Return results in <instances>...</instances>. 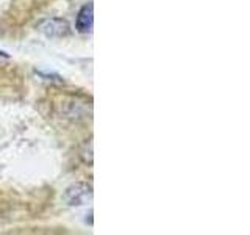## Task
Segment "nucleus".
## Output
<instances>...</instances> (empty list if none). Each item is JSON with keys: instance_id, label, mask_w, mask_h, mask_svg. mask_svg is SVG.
I'll return each instance as SVG.
<instances>
[{"instance_id": "nucleus-1", "label": "nucleus", "mask_w": 250, "mask_h": 235, "mask_svg": "<svg viewBox=\"0 0 250 235\" xmlns=\"http://www.w3.org/2000/svg\"><path fill=\"white\" fill-rule=\"evenodd\" d=\"M91 198H92V188L88 184H75L66 193V199L70 206H83Z\"/></svg>"}, {"instance_id": "nucleus-2", "label": "nucleus", "mask_w": 250, "mask_h": 235, "mask_svg": "<svg viewBox=\"0 0 250 235\" xmlns=\"http://www.w3.org/2000/svg\"><path fill=\"white\" fill-rule=\"evenodd\" d=\"M94 24V6L92 3L84 5L77 16V30L80 33H89Z\"/></svg>"}, {"instance_id": "nucleus-3", "label": "nucleus", "mask_w": 250, "mask_h": 235, "mask_svg": "<svg viewBox=\"0 0 250 235\" xmlns=\"http://www.w3.org/2000/svg\"><path fill=\"white\" fill-rule=\"evenodd\" d=\"M42 31L47 36H64L69 33V24L62 19H52L44 24Z\"/></svg>"}]
</instances>
